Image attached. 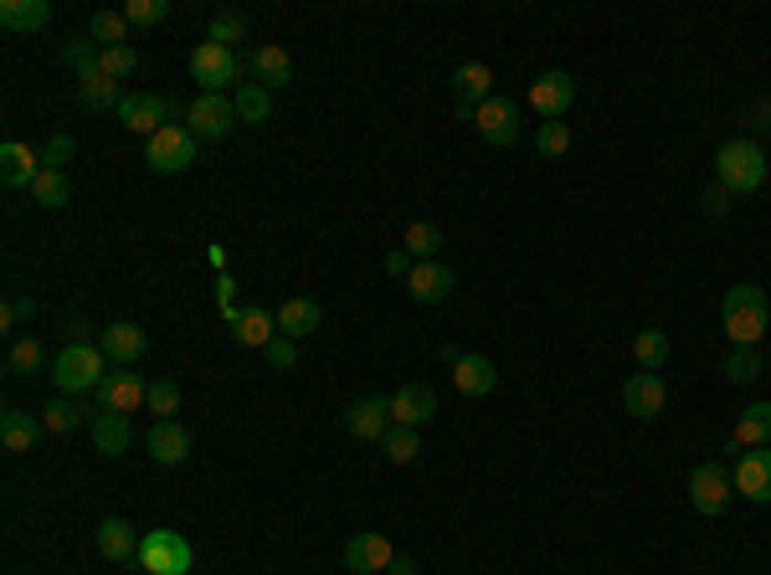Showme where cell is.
I'll return each mask as SVG.
<instances>
[{"instance_id":"33","label":"cell","mask_w":771,"mask_h":575,"mask_svg":"<svg viewBox=\"0 0 771 575\" xmlns=\"http://www.w3.org/2000/svg\"><path fill=\"white\" fill-rule=\"evenodd\" d=\"M401 247L412 252L416 263H432V257L443 252V226H437V222H412V226H406V236H401Z\"/></svg>"},{"instance_id":"16","label":"cell","mask_w":771,"mask_h":575,"mask_svg":"<svg viewBox=\"0 0 771 575\" xmlns=\"http://www.w3.org/2000/svg\"><path fill=\"white\" fill-rule=\"evenodd\" d=\"M391 401V427H427L432 416H437V391L432 385H401Z\"/></svg>"},{"instance_id":"17","label":"cell","mask_w":771,"mask_h":575,"mask_svg":"<svg viewBox=\"0 0 771 575\" xmlns=\"http://www.w3.org/2000/svg\"><path fill=\"white\" fill-rule=\"evenodd\" d=\"M391 561H397V545L385 534H350V545H345V571L356 575H385Z\"/></svg>"},{"instance_id":"2","label":"cell","mask_w":771,"mask_h":575,"mask_svg":"<svg viewBox=\"0 0 771 575\" xmlns=\"http://www.w3.org/2000/svg\"><path fill=\"white\" fill-rule=\"evenodd\" d=\"M715 185H726L730 195H751L767 185V155L757 139H730L715 155Z\"/></svg>"},{"instance_id":"27","label":"cell","mask_w":771,"mask_h":575,"mask_svg":"<svg viewBox=\"0 0 771 575\" xmlns=\"http://www.w3.org/2000/svg\"><path fill=\"white\" fill-rule=\"evenodd\" d=\"M453 385H458L463 396H489L494 385H499V370L484 354H463L458 365H453Z\"/></svg>"},{"instance_id":"9","label":"cell","mask_w":771,"mask_h":575,"mask_svg":"<svg viewBox=\"0 0 771 575\" xmlns=\"http://www.w3.org/2000/svg\"><path fill=\"white\" fill-rule=\"evenodd\" d=\"M730 488H736V478H730L720 462H699V468L689 472V503H695V514L720 519L730 509Z\"/></svg>"},{"instance_id":"51","label":"cell","mask_w":771,"mask_h":575,"mask_svg":"<svg viewBox=\"0 0 771 575\" xmlns=\"http://www.w3.org/2000/svg\"><path fill=\"white\" fill-rule=\"evenodd\" d=\"M216 304H222V313H226V324H232V319H237V278H226L222 273V283H216Z\"/></svg>"},{"instance_id":"49","label":"cell","mask_w":771,"mask_h":575,"mask_svg":"<svg viewBox=\"0 0 771 575\" xmlns=\"http://www.w3.org/2000/svg\"><path fill=\"white\" fill-rule=\"evenodd\" d=\"M267 370H294L298 365V340H288V334H278V340L267 344Z\"/></svg>"},{"instance_id":"32","label":"cell","mask_w":771,"mask_h":575,"mask_svg":"<svg viewBox=\"0 0 771 575\" xmlns=\"http://www.w3.org/2000/svg\"><path fill=\"white\" fill-rule=\"evenodd\" d=\"M98 550H104V561H134L139 555V534L124 519H104L98 524Z\"/></svg>"},{"instance_id":"50","label":"cell","mask_w":771,"mask_h":575,"mask_svg":"<svg viewBox=\"0 0 771 575\" xmlns=\"http://www.w3.org/2000/svg\"><path fill=\"white\" fill-rule=\"evenodd\" d=\"M31 313H36V298L15 294V298H6V313H0V324L11 329V324H21V319H31Z\"/></svg>"},{"instance_id":"14","label":"cell","mask_w":771,"mask_h":575,"mask_svg":"<svg viewBox=\"0 0 771 575\" xmlns=\"http://www.w3.org/2000/svg\"><path fill=\"white\" fill-rule=\"evenodd\" d=\"M668 406V391L658 381V370H638V375H627L623 385V412L638 416V422H653V416Z\"/></svg>"},{"instance_id":"12","label":"cell","mask_w":771,"mask_h":575,"mask_svg":"<svg viewBox=\"0 0 771 575\" xmlns=\"http://www.w3.org/2000/svg\"><path fill=\"white\" fill-rule=\"evenodd\" d=\"M119 124L134 129V134H145V139H155V134L170 124V98H155V93H124Z\"/></svg>"},{"instance_id":"45","label":"cell","mask_w":771,"mask_h":575,"mask_svg":"<svg viewBox=\"0 0 771 575\" xmlns=\"http://www.w3.org/2000/svg\"><path fill=\"white\" fill-rule=\"evenodd\" d=\"M134 67H139V52H134V46H104V57H98V73L114 77V83H124Z\"/></svg>"},{"instance_id":"43","label":"cell","mask_w":771,"mask_h":575,"mask_svg":"<svg viewBox=\"0 0 771 575\" xmlns=\"http://www.w3.org/2000/svg\"><path fill=\"white\" fill-rule=\"evenodd\" d=\"M726 381L730 385H757L761 381V354L757 350H730L726 354Z\"/></svg>"},{"instance_id":"53","label":"cell","mask_w":771,"mask_h":575,"mask_svg":"<svg viewBox=\"0 0 771 575\" xmlns=\"http://www.w3.org/2000/svg\"><path fill=\"white\" fill-rule=\"evenodd\" d=\"M412 267H416V257H412L406 247L385 252V273H391V278H412Z\"/></svg>"},{"instance_id":"48","label":"cell","mask_w":771,"mask_h":575,"mask_svg":"<svg viewBox=\"0 0 771 575\" xmlns=\"http://www.w3.org/2000/svg\"><path fill=\"white\" fill-rule=\"evenodd\" d=\"M67 160H73V134H52L42 145V170H62Z\"/></svg>"},{"instance_id":"28","label":"cell","mask_w":771,"mask_h":575,"mask_svg":"<svg viewBox=\"0 0 771 575\" xmlns=\"http://www.w3.org/2000/svg\"><path fill=\"white\" fill-rule=\"evenodd\" d=\"M232 340L247 344V350H267V344L278 340V319L267 309H242L237 319H232Z\"/></svg>"},{"instance_id":"20","label":"cell","mask_w":771,"mask_h":575,"mask_svg":"<svg viewBox=\"0 0 771 575\" xmlns=\"http://www.w3.org/2000/svg\"><path fill=\"white\" fill-rule=\"evenodd\" d=\"M36 175H42V155H31L27 145L6 139V145H0V180H6L11 191H31Z\"/></svg>"},{"instance_id":"25","label":"cell","mask_w":771,"mask_h":575,"mask_svg":"<svg viewBox=\"0 0 771 575\" xmlns=\"http://www.w3.org/2000/svg\"><path fill=\"white\" fill-rule=\"evenodd\" d=\"M73 93H77V104L88 108V114H119V104H124V88L114 83V77H104V73L77 77Z\"/></svg>"},{"instance_id":"21","label":"cell","mask_w":771,"mask_h":575,"mask_svg":"<svg viewBox=\"0 0 771 575\" xmlns=\"http://www.w3.org/2000/svg\"><path fill=\"white\" fill-rule=\"evenodd\" d=\"M406 294L416 298V304H443V298H453V267L447 263H416L412 278H406Z\"/></svg>"},{"instance_id":"6","label":"cell","mask_w":771,"mask_h":575,"mask_svg":"<svg viewBox=\"0 0 771 575\" xmlns=\"http://www.w3.org/2000/svg\"><path fill=\"white\" fill-rule=\"evenodd\" d=\"M196 145H201V139H196L186 124H165L155 139H145V160L155 175H180V170L196 164Z\"/></svg>"},{"instance_id":"44","label":"cell","mask_w":771,"mask_h":575,"mask_svg":"<svg viewBox=\"0 0 771 575\" xmlns=\"http://www.w3.org/2000/svg\"><path fill=\"white\" fill-rule=\"evenodd\" d=\"M42 344L36 340H15L11 350H6V370H11V375H36V370H42Z\"/></svg>"},{"instance_id":"35","label":"cell","mask_w":771,"mask_h":575,"mask_svg":"<svg viewBox=\"0 0 771 575\" xmlns=\"http://www.w3.org/2000/svg\"><path fill=\"white\" fill-rule=\"evenodd\" d=\"M232 104H237V118H242V124H263V118L273 114V93H267L263 83H242Z\"/></svg>"},{"instance_id":"26","label":"cell","mask_w":771,"mask_h":575,"mask_svg":"<svg viewBox=\"0 0 771 575\" xmlns=\"http://www.w3.org/2000/svg\"><path fill=\"white\" fill-rule=\"evenodd\" d=\"M52 21V0H0V26L27 36V31H42Z\"/></svg>"},{"instance_id":"40","label":"cell","mask_w":771,"mask_h":575,"mask_svg":"<svg viewBox=\"0 0 771 575\" xmlns=\"http://www.w3.org/2000/svg\"><path fill=\"white\" fill-rule=\"evenodd\" d=\"M633 360L638 370H658L668 360V334L664 329H638V340H633Z\"/></svg>"},{"instance_id":"23","label":"cell","mask_w":771,"mask_h":575,"mask_svg":"<svg viewBox=\"0 0 771 575\" xmlns=\"http://www.w3.org/2000/svg\"><path fill=\"white\" fill-rule=\"evenodd\" d=\"M149 458L160 462V468L186 462L191 458V432L180 427V422H155V427H149Z\"/></svg>"},{"instance_id":"39","label":"cell","mask_w":771,"mask_h":575,"mask_svg":"<svg viewBox=\"0 0 771 575\" xmlns=\"http://www.w3.org/2000/svg\"><path fill=\"white\" fill-rule=\"evenodd\" d=\"M98 57H104V46L93 42V36H73V42L62 46V62H67L77 77H93V73H98Z\"/></svg>"},{"instance_id":"4","label":"cell","mask_w":771,"mask_h":575,"mask_svg":"<svg viewBox=\"0 0 771 575\" xmlns=\"http://www.w3.org/2000/svg\"><path fill=\"white\" fill-rule=\"evenodd\" d=\"M134 565L145 575H191L196 565V550L186 534L176 530H149L139 534V555H134Z\"/></svg>"},{"instance_id":"1","label":"cell","mask_w":771,"mask_h":575,"mask_svg":"<svg viewBox=\"0 0 771 575\" xmlns=\"http://www.w3.org/2000/svg\"><path fill=\"white\" fill-rule=\"evenodd\" d=\"M720 324L730 334V350H757L771 329V304L757 283H736L720 304Z\"/></svg>"},{"instance_id":"8","label":"cell","mask_w":771,"mask_h":575,"mask_svg":"<svg viewBox=\"0 0 771 575\" xmlns=\"http://www.w3.org/2000/svg\"><path fill=\"white\" fill-rule=\"evenodd\" d=\"M232 124H242V118H237V104H232L226 93H201V98H191V108H186V129H191L196 139H226Z\"/></svg>"},{"instance_id":"10","label":"cell","mask_w":771,"mask_h":575,"mask_svg":"<svg viewBox=\"0 0 771 575\" xmlns=\"http://www.w3.org/2000/svg\"><path fill=\"white\" fill-rule=\"evenodd\" d=\"M474 129H478V139H484V145H515L519 139V129H525V114H519V104L515 98H499V93H494L489 104H478L474 108Z\"/></svg>"},{"instance_id":"11","label":"cell","mask_w":771,"mask_h":575,"mask_svg":"<svg viewBox=\"0 0 771 575\" xmlns=\"http://www.w3.org/2000/svg\"><path fill=\"white\" fill-rule=\"evenodd\" d=\"M340 427L350 432V437H360V443H381L385 432H391V401L385 396L350 401V406L340 412Z\"/></svg>"},{"instance_id":"46","label":"cell","mask_w":771,"mask_h":575,"mask_svg":"<svg viewBox=\"0 0 771 575\" xmlns=\"http://www.w3.org/2000/svg\"><path fill=\"white\" fill-rule=\"evenodd\" d=\"M535 149H540L546 160H561L566 149H571V124H561V118H556V124H540V134H535Z\"/></svg>"},{"instance_id":"19","label":"cell","mask_w":771,"mask_h":575,"mask_svg":"<svg viewBox=\"0 0 771 575\" xmlns=\"http://www.w3.org/2000/svg\"><path fill=\"white\" fill-rule=\"evenodd\" d=\"M98 350L108 354V365H139L149 350L145 340V329L139 324H108L104 334H98Z\"/></svg>"},{"instance_id":"47","label":"cell","mask_w":771,"mask_h":575,"mask_svg":"<svg viewBox=\"0 0 771 575\" xmlns=\"http://www.w3.org/2000/svg\"><path fill=\"white\" fill-rule=\"evenodd\" d=\"M124 15H129V26H160L165 15H170V0H129Z\"/></svg>"},{"instance_id":"52","label":"cell","mask_w":771,"mask_h":575,"mask_svg":"<svg viewBox=\"0 0 771 575\" xmlns=\"http://www.w3.org/2000/svg\"><path fill=\"white\" fill-rule=\"evenodd\" d=\"M726 211H730V191L726 185H710V191H705V216H710V222H726Z\"/></svg>"},{"instance_id":"54","label":"cell","mask_w":771,"mask_h":575,"mask_svg":"<svg viewBox=\"0 0 771 575\" xmlns=\"http://www.w3.org/2000/svg\"><path fill=\"white\" fill-rule=\"evenodd\" d=\"M385 575H416V561L412 555H397V561L385 565Z\"/></svg>"},{"instance_id":"29","label":"cell","mask_w":771,"mask_h":575,"mask_svg":"<svg viewBox=\"0 0 771 575\" xmlns=\"http://www.w3.org/2000/svg\"><path fill=\"white\" fill-rule=\"evenodd\" d=\"M46 422L31 412H6L0 416V443H6V452H31V447L42 443Z\"/></svg>"},{"instance_id":"41","label":"cell","mask_w":771,"mask_h":575,"mask_svg":"<svg viewBox=\"0 0 771 575\" xmlns=\"http://www.w3.org/2000/svg\"><path fill=\"white\" fill-rule=\"evenodd\" d=\"M42 422H46V432H73L83 422V406H77V396H52L42 406Z\"/></svg>"},{"instance_id":"22","label":"cell","mask_w":771,"mask_h":575,"mask_svg":"<svg viewBox=\"0 0 771 575\" xmlns=\"http://www.w3.org/2000/svg\"><path fill=\"white\" fill-rule=\"evenodd\" d=\"M319 324H325V309H319V298H309V294L288 298L278 309V334H288V340H309V334H319Z\"/></svg>"},{"instance_id":"3","label":"cell","mask_w":771,"mask_h":575,"mask_svg":"<svg viewBox=\"0 0 771 575\" xmlns=\"http://www.w3.org/2000/svg\"><path fill=\"white\" fill-rule=\"evenodd\" d=\"M108 375V354L98 344H67V350L52 360V385L57 396H83V391H98Z\"/></svg>"},{"instance_id":"36","label":"cell","mask_w":771,"mask_h":575,"mask_svg":"<svg viewBox=\"0 0 771 575\" xmlns=\"http://www.w3.org/2000/svg\"><path fill=\"white\" fill-rule=\"evenodd\" d=\"M381 452H385V462L406 468V462L422 458V443H416V432H412V427H391V432L381 437Z\"/></svg>"},{"instance_id":"18","label":"cell","mask_w":771,"mask_h":575,"mask_svg":"<svg viewBox=\"0 0 771 575\" xmlns=\"http://www.w3.org/2000/svg\"><path fill=\"white\" fill-rule=\"evenodd\" d=\"M751 447H771V401L746 406L741 422H736L726 437V452H751Z\"/></svg>"},{"instance_id":"31","label":"cell","mask_w":771,"mask_h":575,"mask_svg":"<svg viewBox=\"0 0 771 575\" xmlns=\"http://www.w3.org/2000/svg\"><path fill=\"white\" fill-rule=\"evenodd\" d=\"M453 88H458V104H468V108L489 104V98H494V73H489V62H463L458 73H453Z\"/></svg>"},{"instance_id":"5","label":"cell","mask_w":771,"mask_h":575,"mask_svg":"<svg viewBox=\"0 0 771 575\" xmlns=\"http://www.w3.org/2000/svg\"><path fill=\"white\" fill-rule=\"evenodd\" d=\"M242 52L237 46H216V42H201L191 52V77L201 83V93H226V88H242Z\"/></svg>"},{"instance_id":"13","label":"cell","mask_w":771,"mask_h":575,"mask_svg":"<svg viewBox=\"0 0 771 575\" xmlns=\"http://www.w3.org/2000/svg\"><path fill=\"white\" fill-rule=\"evenodd\" d=\"M145 396H149V381L139 375V370H108L104 385H98L104 412H119V416L139 412V406H145Z\"/></svg>"},{"instance_id":"37","label":"cell","mask_w":771,"mask_h":575,"mask_svg":"<svg viewBox=\"0 0 771 575\" xmlns=\"http://www.w3.org/2000/svg\"><path fill=\"white\" fill-rule=\"evenodd\" d=\"M31 195H36V206L57 211V206H67V201H73V185H67V175H62V170H42V175H36V185H31Z\"/></svg>"},{"instance_id":"38","label":"cell","mask_w":771,"mask_h":575,"mask_svg":"<svg viewBox=\"0 0 771 575\" xmlns=\"http://www.w3.org/2000/svg\"><path fill=\"white\" fill-rule=\"evenodd\" d=\"M242 36H247V15H242L237 6H222V11L211 15L207 42H216V46H232V42H242Z\"/></svg>"},{"instance_id":"24","label":"cell","mask_w":771,"mask_h":575,"mask_svg":"<svg viewBox=\"0 0 771 575\" xmlns=\"http://www.w3.org/2000/svg\"><path fill=\"white\" fill-rule=\"evenodd\" d=\"M129 443H134L129 416H119V412H98V416H93V452H104V458H124Z\"/></svg>"},{"instance_id":"15","label":"cell","mask_w":771,"mask_h":575,"mask_svg":"<svg viewBox=\"0 0 771 575\" xmlns=\"http://www.w3.org/2000/svg\"><path fill=\"white\" fill-rule=\"evenodd\" d=\"M736 493L751 503H771V447H751L736 458Z\"/></svg>"},{"instance_id":"42","label":"cell","mask_w":771,"mask_h":575,"mask_svg":"<svg viewBox=\"0 0 771 575\" xmlns=\"http://www.w3.org/2000/svg\"><path fill=\"white\" fill-rule=\"evenodd\" d=\"M145 406L155 412V422H176V412H180V385H176V381H149Z\"/></svg>"},{"instance_id":"34","label":"cell","mask_w":771,"mask_h":575,"mask_svg":"<svg viewBox=\"0 0 771 575\" xmlns=\"http://www.w3.org/2000/svg\"><path fill=\"white\" fill-rule=\"evenodd\" d=\"M88 36L98 46H129V15L124 11H93Z\"/></svg>"},{"instance_id":"7","label":"cell","mask_w":771,"mask_h":575,"mask_svg":"<svg viewBox=\"0 0 771 575\" xmlns=\"http://www.w3.org/2000/svg\"><path fill=\"white\" fill-rule=\"evenodd\" d=\"M525 104H530V114H540L546 124H556V118H566V108L577 104V77L561 73V67H550V73H540L530 83Z\"/></svg>"},{"instance_id":"30","label":"cell","mask_w":771,"mask_h":575,"mask_svg":"<svg viewBox=\"0 0 771 575\" xmlns=\"http://www.w3.org/2000/svg\"><path fill=\"white\" fill-rule=\"evenodd\" d=\"M247 67L257 73V83H263L267 93L288 88V83H294V62H288V52H283V46H257L253 57H247Z\"/></svg>"}]
</instances>
